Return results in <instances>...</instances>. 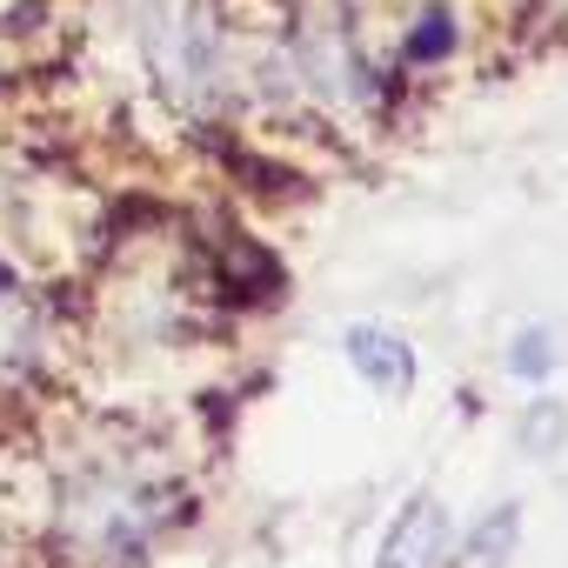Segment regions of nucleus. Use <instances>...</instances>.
Masks as SVG:
<instances>
[{"instance_id":"obj_4","label":"nucleus","mask_w":568,"mask_h":568,"mask_svg":"<svg viewBox=\"0 0 568 568\" xmlns=\"http://www.w3.org/2000/svg\"><path fill=\"white\" fill-rule=\"evenodd\" d=\"M561 435H568V415H561V402H535V408L521 415V448H528V455H548Z\"/></svg>"},{"instance_id":"obj_6","label":"nucleus","mask_w":568,"mask_h":568,"mask_svg":"<svg viewBox=\"0 0 568 568\" xmlns=\"http://www.w3.org/2000/svg\"><path fill=\"white\" fill-rule=\"evenodd\" d=\"M455 48V28L442 21V14H428L415 34H408V61H435V54H448Z\"/></svg>"},{"instance_id":"obj_5","label":"nucleus","mask_w":568,"mask_h":568,"mask_svg":"<svg viewBox=\"0 0 568 568\" xmlns=\"http://www.w3.org/2000/svg\"><path fill=\"white\" fill-rule=\"evenodd\" d=\"M555 368V342H548V328H521L515 335V348H508V375H548Z\"/></svg>"},{"instance_id":"obj_7","label":"nucleus","mask_w":568,"mask_h":568,"mask_svg":"<svg viewBox=\"0 0 568 568\" xmlns=\"http://www.w3.org/2000/svg\"><path fill=\"white\" fill-rule=\"evenodd\" d=\"M14 335H21V315H14V302H8V295H0V362L14 355Z\"/></svg>"},{"instance_id":"obj_2","label":"nucleus","mask_w":568,"mask_h":568,"mask_svg":"<svg viewBox=\"0 0 568 568\" xmlns=\"http://www.w3.org/2000/svg\"><path fill=\"white\" fill-rule=\"evenodd\" d=\"M342 348H348V362L368 375V388H375V395L402 402V395L415 388V355H408V342H402V335H388V328H375V322H355V328L342 335Z\"/></svg>"},{"instance_id":"obj_3","label":"nucleus","mask_w":568,"mask_h":568,"mask_svg":"<svg viewBox=\"0 0 568 568\" xmlns=\"http://www.w3.org/2000/svg\"><path fill=\"white\" fill-rule=\"evenodd\" d=\"M515 535H521V515H515V508H495V515L468 535V555H475L481 568H501L508 548H515Z\"/></svg>"},{"instance_id":"obj_1","label":"nucleus","mask_w":568,"mask_h":568,"mask_svg":"<svg viewBox=\"0 0 568 568\" xmlns=\"http://www.w3.org/2000/svg\"><path fill=\"white\" fill-rule=\"evenodd\" d=\"M442 555H448V508H442L435 495H415V501L395 515V528H388L375 568H435Z\"/></svg>"}]
</instances>
